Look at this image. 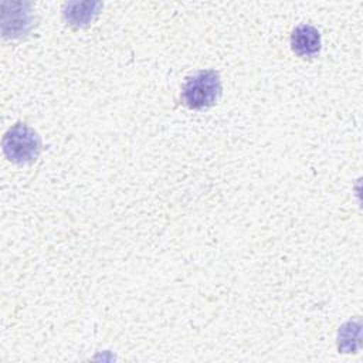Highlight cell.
Listing matches in <instances>:
<instances>
[{
    "instance_id": "2",
    "label": "cell",
    "mask_w": 363,
    "mask_h": 363,
    "mask_svg": "<svg viewBox=\"0 0 363 363\" xmlns=\"http://www.w3.org/2000/svg\"><path fill=\"white\" fill-rule=\"evenodd\" d=\"M6 157L17 164L34 162L41 152V140L38 133L26 123L13 125L1 142Z\"/></svg>"
},
{
    "instance_id": "1",
    "label": "cell",
    "mask_w": 363,
    "mask_h": 363,
    "mask_svg": "<svg viewBox=\"0 0 363 363\" xmlns=\"http://www.w3.org/2000/svg\"><path fill=\"white\" fill-rule=\"evenodd\" d=\"M221 95V79L217 71L204 69L189 77L182 88V101L190 109L213 106Z\"/></svg>"
},
{
    "instance_id": "3",
    "label": "cell",
    "mask_w": 363,
    "mask_h": 363,
    "mask_svg": "<svg viewBox=\"0 0 363 363\" xmlns=\"http://www.w3.org/2000/svg\"><path fill=\"white\" fill-rule=\"evenodd\" d=\"M34 26L31 6L26 1H11L1 4V33L6 38L27 35Z\"/></svg>"
},
{
    "instance_id": "4",
    "label": "cell",
    "mask_w": 363,
    "mask_h": 363,
    "mask_svg": "<svg viewBox=\"0 0 363 363\" xmlns=\"http://www.w3.org/2000/svg\"><path fill=\"white\" fill-rule=\"evenodd\" d=\"M320 45V33L311 24H301L291 34V48L299 57H312L318 54Z\"/></svg>"
},
{
    "instance_id": "5",
    "label": "cell",
    "mask_w": 363,
    "mask_h": 363,
    "mask_svg": "<svg viewBox=\"0 0 363 363\" xmlns=\"http://www.w3.org/2000/svg\"><path fill=\"white\" fill-rule=\"evenodd\" d=\"M101 7L99 1H71L64 7V17L74 27H85L95 18Z\"/></svg>"
}]
</instances>
